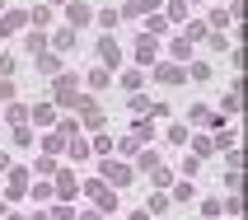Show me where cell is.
Masks as SVG:
<instances>
[{
  "label": "cell",
  "instance_id": "1",
  "mask_svg": "<svg viewBox=\"0 0 248 220\" xmlns=\"http://www.w3.org/2000/svg\"><path fill=\"white\" fill-rule=\"evenodd\" d=\"M84 192H89V202H94V211H112V206H117V188H108L103 178L84 183Z\"/></svg>",
  "mask_w": 248,
  "mask_h": 220
},
{
  "label": "cell",
  "instance_id": "2",
  "mask_svg": "<svg viewBox=\"0 0 248 220\" xmlns=\"http://www.w3.org/2000/svg\"><path fill=\"white\" fill-rule=\"evenodd\" d=\"M70 108H80V117H84V126H89V131H98V126H103V108H98L94 94H75V103H70Z\"/></svg>",
  "mask_w": 248,
  "mask_h": 220
},
{
  "label": "cell",
  "instance_id": "3",
  "mask_svg": "<svg viewBox=\"0 0 248 220\" xmlns=\"http://www.w3.org/2000/svg\"><path fill=\"white\" fill-rule=\"evenodd\" d=\"M98 178H103V183H112V188H126V183L136 178V173H131L126 164H117V159H103V164H98Z\"/></svg>",
  "mask_w": 248,
  "mask_h": 220
},
{
  "label": "cell",
  "instance_id": "4",
  "mask_svg": "<svg viewBox=\"0 0 248 220\" xmlns=\"http://www.w3.org/2000/svg\"><path fill=\"white\" fill-rule=\"evenodd\" d=\"M98 66H108V70H117L122 66V47H117V38H98Z\"/></svg>",
  "mask_w": 248,
  "mask_h": 220
},
{
  "label": "cell",
  "instance_id": "5",
  "mask_svg": "<svg viewBox=\"0 0 248 220\" xmlns=\"http://www.w3.org/2000/svg\"><path fill=\"white\" fill-rule=\"evenodd\" d=\"M84 24H94V10L84 0H66V28H84Z\"/></svg>",
  "mask_w": 248,
  "mask_h": 220
},
{
  "label": "cell",
  "instance_id": "6",
  "mask_svg": "<svg viewBox=\"0 0 248 220\" xmlns=\"http://www.w3.org/2000/svg\"><path fill=\"white\" fill-rule=\"evenodd\" d=\"M28 183H33V173H28V169H10V188H5V202H19V197L28 192Z\"/></svg>",
  "mask_w": 248,
  "mask_h": 220
},
{
  "label": "cell",
  "instance_id": "7",
  "mask_svg": "<svg viewBox=\"0 0 248 220\" xmlns=\"http://www.w3.org/2000/svg\"><path fill=\"white\" fill-rule=\"evenodd\" d=\"M52 178H56V188H52V192L61 197V202H70V197L80 192V183H75V173H70V169H56Z\"/></svg>",
  "mask_w": 248,
  "mask_h": 220
},
{
  "label": "cell",
  "instance_id": "8",
  "mask_svg": "<svg viewBox=\"0 0 248 220\" xmlns=\"http://www.w3.org/2000/svg\"><path fill=\"white\" fill-rule=\"evenodd\" d=\"M75 94H80V84L70 80V75H56V108H70Z\"/></svg>",
  "mask_w": 248,
  "mask_h": 220
},
{
  "label": "cell",
  "instance_id": "9",
  "mask_svg": "<svg viewBox=\"0 0 248 220\" xmlns=\"http://www.w3.org/2000/svg\"><path fill=\"white\" fill-rule=\"evenodd\" d=\"M155 80H159V84H183L187 70H183L178 61H164V66H155Z\"/></svg>",
  "mask_w": 248,
  "mask_h": 220
},
{
  "label": "cell",
  "instance_id": "10",
  "mask_svg": "<svg viewBox=\"0 0 248 220\" xmlns=\"http://www.w3.org/2000/svg\"><path fill=\"white\" fill-rule=\"evenodd\" d=\"M24 24H28V14H24V10H5V14H0V38H10V33H19Z\"/></svg>",
  "mask_w": 248,
  "mask_h": 220
},
{
  "label": "cell",
  "instance_id": "11",
  "mask_svg": "<svg viewBox=\"0 0 248 220\" xmlns=\"http://www.w3.org/2000/svg\"><path fill=\"white\" fill-rule=\"evenodd\" d=\"M28 117L38 126H56V103H38V108H28Z\"/></svg>",
  "mask_w": 248,
  "mask_h": 220
},
{
  "label": "cell",
  "instance_id": "12",
  "mask_svg": "<svg viewBox=\"0 0 248 220\" xmlns=\"http://www.w3.org/2000/svg\"><path fill=\"white\" fill-rule=\"evenodd\" d=\"M155 52H159V42L140 33V42H136V61H140V66H150V61H155Z\"/></svg>",
  "mask_w": 248,
  "mask_h": 220
},
{
  "label": "cell",
  "instance_id": "13",
  "mask_svg": "<svg viewBox=\"0 0 248 220\" xmlns=\"http://www.w3.org/2000/svg\"><path fill=\"white\" fill-rule=\"evenodd\" d=\"M47 47H52L47 33H28V38H24V52H28V56H47Z\"/></svg>",
  "mask_w": 248,
  "mask_h": 220
},
{
  "label": "cell",
  "instance_id": "14",
  "mask_svg": "<svg viewBox=\"0 0 248 220\" xmlns=\"http://www.w3.org/2000/svg\"><path fill=\"white\" fill-rule=\"evenodd\" d=\"M84 84H89V89H108V84H112V70H108V66H94Z\"/></svg>",
  "mask_w": 248,
  "mask_h": 220
},
{
  "label": "cell",
  "instance_id": "15",
  "mask_svg": "<svg viewBox=\"0 0 248 220\" xmlns=\"http://www.w3.org/2000/svg\"><path fill=\"white\" fill-rule=\"evenodd\" d=\"M66 155H70V159H89L94 150H89V141H84V136H70L66 141Z\"/></svg>",
  "mask_w": 248,
  "mask_h": 220
},
{
  "label": "cell",
  "instance_id": "16",
  "mask_svg": "<svg viewBox=\"0 0 248 220\" xmlns=\"http://www.w3.org/2000/svg\"><path fill=\"white\" fill-rule=\"evenodd\" d=\"M187 117H192L197 126H220L216 117H211V108H206V103H192V108H187Z\"/></svg>",
  "mask_w": 248,
  "mask_h": 220
},
{
  "label": "cell",
  "instance_id": "17",
  "mask_svg": "<svg viewBox=\"0 0 248 220\" xmlns=\"http://www.w3.org/2000/svg\"><path fill=\"white\" fill-rule=\"evenodd\" d=\"M140 80H145L140 70H122V75H117V84H122L126 94H140Z\"/></svg>",
  "mask_w": 248,
  "mask_h": 220
},
{
  "label": "cell",
  "instance_id": "18",
  "mask_svg": "<svg viewBox=\"0 0 248 220\" xmlns=\"http://www.w3.org/2000/svg\"><path fill=\"white\" fill-rule=\"evenodd\" d=\"M0 117H5L10 126H24V122H28V108H24V103H10V108L0 112Z\"/></svg>",
  "mask_w": 248,
  "mask_h": 220
},
{
  "label": "cell",
  "instance_id": "19",
  "mask_svg": "<svg viewBox=\"0 0 248 220\" xmlns=\"http://www.w3.org/2000/svg\"><path fill=\"white\" fill-rule=\"evenodd\" d=\"M56 47V52H70V47H75V28H61V33H56V38H47Z\"/></svg>",
  "mask_w": 248,
  "mask_h": 220
},
{
  "label": "cell",
  "instance_id": "20",
  "mask_svg": "<svg viewBox=\"0 0 248 220\" xmlns=\"http://www.w3.org/2000/svg\"><path fill=\"white\" fill-rule=\"evenodd\" d=\"M38 70L47 80H56V75H61V56H38Z\"/></svg>",
  "mask_w": 248,
  "mask_h": 220
},
{
  "label": "cell",
  "instance_id": "21",
  "mask_svg": "<svg viewBox=\"0 0 248 220\" xmlns=\"http://www.w3.org/2000/svg\"><path fill=\"white\" fill-rule=\"evenodd\" d=\"M47 19H52V10H47V5H33V10H28V24L38 28V33L47 28Z\"/></svg>",
  "mask_w": 248,
  "mask_h": 220
},
{
  "label": "cell",
  "instance_id": "22",
  "mask_svg": "<svg viewBox=\"0 0 248 220\" xmlns=\"http://www.w3.org/2000/svg\"><path fill=\"white\" fill-rule=\"evenodd\" d=\"M206 155H216L211 136H192V159H206Z\"/></svg>",
  "mask_w": 248,
  "mask_h": 220
},
{
  "label": "cell",
  "instance_id": "23",
  "mask_svg": "<svg viewBox=\"0 0 248 220\" xmlns=\"http://www.w3.org/2000/svg\"><path fill=\"white\" fill-rule=\"evenodd\" d=\"M197 197V188H192V178H183L178 188H173V197H169V202H192Z\"/></svg>",
  "mask_w": 248,
  "mask_h": 220
},
{
  "label": "cell",
  "instance_id": "24",
  "mask_svg": "<svg viewBox=\"0 0 248 220\" xmlns=\"http://www.w3.org/2000/svg\"><path fill=\"white\" fill-rule=\"evenodd\" d=\"M24 197H33V202H52L56 192H52V183H38V188H28Z\"/></svg>",
  "mask_w": 248,
  "mask_h": 220
},
{
  "label": "cell",
  "instance_id": "25",
  "mask_svg": "<svg viewBox=\"0 0 248 220\" xmlns=\"http://www.w3.org/2000/svg\"><path fill=\"white\" fill-rule=\"evenodd\" d=\"M187 56H192V42H187V38H173V61H178V66H183Z\"/></svg>",
  "mask_w": 248,
  "mask_h": 220
},
{
  "label": "cell",
  "instance_id": "26",
  "mask_svg": "<svg viewBox=\"0 0 248 220\" xmlns=\"http://www.w3.org/2000/svg\"><path fill=\"white\" fill-rule=\"evenodd\" d=\"M112 155H140V141H136V136H122V141H117V150H112Z\"/></svg>",
  "mask_w": 248,
  "mask_h": 220
},
{
  "label": "cell",
  "instance_id": "27",
  "mask_svg": "<svg viewBox=\"0 0 248 220\" xmlns=\"http://www.w3.org/2000/svg\"><path fill=\"white\" fill-rule=\"evenodd\" d=\"M187 80H197V84H202V80H211V66H206V61H197V66H187Z\"/></svg>",
  "mask_w": 248,
  "mask_h": 220
},
{
  "label": "cell",
  "instance_id": "28",
  "mask_svg": "<svg viewBox=\"0 0 248 220\" xmlns=\"http://www.w3.org/2000/svg\"><path fill=\"white\" fill-rule=\"evenodd\" d=\"M126 108H131V112H150V98H145V94H126Z\"/></svg>",
  "mask_w": 248,
  "mask_h": 220
},
{
  "label": "cell",
  "instance_id": "29",
  "mask_svg": "<svg viewBox=\"0 0 248 220\" xmlns=\"http://www.w3.org/2000/svg\"><path fill=\"white\" fill-rule=\"evenodd\" d=\"M164 28H169V19H159V14H155L150 24H145V38H159V33H164Z\"/></svg>",
  "mask_w": 248,
  "mask_h": 220
},
{
  "label": "cell",
  "instance_id": "30",
  "mask_svg": "<svg viewBox=\"0 0 248 220\" xmlns=\"http://www.w3.org/2000/svg\"><path fill=\"white\" fill-rule=\"evenodd\" d=\"M42 145H47V155H56V150H66V136H61V131H52V136L42 141Z\"/></svg>",
  "mask_w": 248,
  "mask_h": 220
},
{
  "label": "cell",
  "instance_id": "31",
  "mask_svg": "<svg viewBox=\"0 0 248 220\" xmlns=\"http://www.w3.org/2000/svg\"><path fill=\"white\" fill-rule=\"evenodd\" d=\"M202 211H206L211 220H220V216H225V211H220V197H206V202H202Z\"/></svg>",
  "mask_w": 248,
  "mask_h": 220
},
{
  "label": "cell",
  "instance_id": "32",
  "mask_svg": "<svg viewBox=\"0 0 248 220\" xmlns=\"http://www.w3.org/2000/svg\"><path fill=\"white\" fill-rule=\"evenodd\" d=\"M136 164H140V169H159V155H155V150H140Z\"/></svg>",
  "mask_w": 248,
  "mask_h": 220
},
{
  "label": "cell",
  "instance_id": "33",
  "mask_svg": "<svg viewBox=\"0 0 248 220\" xmlns=\"http://www.w3.org/2000/svg\"><path fill=\"white\" fill-rule=\"evenodd\" d=\"M131 136H136V141H145V136H155V117H150V122H145V117H140V122H136V131H131Z\"/></svg>",
  "mask_w": 248,
  "mask_h": 220
},
{
  "label": "cell",
  "instance_id": "34",
  "mask_svg": "<svg viewBox=\"0 0 248 220\" xmlns=\"http://www.w3.org/2000/svg\"><path fill=\"white\" fill-rule=\"evenodd\" d=\"M145 211H155V216H159V211H169V192H155V197H150V206H145Z\"/></svg>",
  "mask_w": 248,
  "mask_h": 220
},
{
  "label": "cell",
  "instance_id": "35",
  "mask_svg": "<svg viewBox=\"0 0 248 220\" xmlns=\"http://www.w3.org/2000/svg\"><path fill=\"white\" fill-rule=\"evenodd\" d=\"M169 145H187V126H169Z\"/></svg>",
  "mask_w": 248,
  "mask_h": 220
},
{
  "label": "cell",
  "instance_id": "36",
  "mask_svg": "<svg viewBox=\"0 0 248 220\" xmlns=\"http://www.w3.org/2000/svg\"><path fill=\"white\" fill-rule=\"evenodd\" d=\"M183 38H187V42H202V38H206V24H187V33H183Z\"/></svg>",
  "mask_w": 248,
  "mask_h": 220
},
{
  "label": "cell",
  "instance_id": "37",
  "mask_svg": "<svg viewBox=\"0 0 248 220\" xmlns=\"http://www.w3.org/2000/svg\"><path fill=\"white\" fill-rule=\"evenodd\" d=\"M94 19H98V24H103V28H117V10H98Z\"/></svg>",
  "mask_w": 248,
  "mask_h": 220
},
{
  "label": "cell",
  "instance_id": "38",
  "mask_svg": "<svg viewBox=\"0 0 248 220\" xmlns=\"http://www.w3.org/2000/svg\"><path fill=\"white\" fill-rule=\"evenodd\" d=\"M52 220H75V206H70V202H61V206L52 211Z\"/></svg>",
  "mask_w": 248,
  "mask_h": 220
},
{
  "label": "cell",
  "instance_id": "39",
  "mask_svg": "<svg viewBox=\"0 0 248 220\" xmlns=\"http://www.w3.org/2000/svg\"><path fill=\"white\" fill-rule=\"evenodd\" d=\"M14 145H33V131L28 126H14Z\"/></svg>",
  "mask_w": 248,
  "mask_h": 220
},
{
  "label": "cell",
  "instance_id": "40",
  "mask_svg": "<svg viewBox=\"0 0 248 220\" xmlns=\"http://www.w3.org/2000/svg\"><path fill=\"white\" fill-rule=\"evenodd\" d=\"M89 150H98V155H103V159H108V155H112V141H108V136H98L94 145H89Z\"/></svg>",
  "mask_w": 248,
  "mask_h": 220
},
{
  "label": "cell",
  "instance_id": "41",
  "mask_svg": "<svg viewBox=\"0 0 248 220\" xmlns=\"http://www.w3.org/2000/svg\"><path fill=\"white\" fill-rule=\"evenodd\" d=\"M80 220H103V211H84V216Z\"/></svg>",
  "mask_w": 248,
  "mask_h": 220
},
{
  "label": "cell",
  "instance_id": "42",
  "mask_svg": "<svg viewBox=\"0 0 248 220\" xmlns=\"http://www.w3.org/2000/svg\"><path fill=\"white\" fill-rule=\"evenodd\" d=\"M5 169H10V155H5V150H0V173H5Z\"/></svg>",
  "mask_w": 248,
  "mask_h": 220
},
{
  "label": "cell",
  "instance_id": "43",
  "mask_svg": "<svg viewBox=\"0 0 248 220\" xmlns=\"http://www.w3.org/2000/svg\"><path fill=\"white\" fill-rule=\"evenodd\" d=\"M131 220H150V211H131Z\"/></svg>",
  "mask_w": 248,
  "mask_h": 220
},
{
  "label": "cell",
  "instance_id": "44",
  "mask_svg": "<svg viewBox=\"0 0 248 220\" xmlns=\"http://www.w3.org/2000/svg\"><path fill=\"white\" fill-rule=\"evenodd\" d=\"M28 220H52V216H47V211H33V216H28Z\"/></svg>",
  "mask_w": 248,
  "mask_h": 220
},
{
  "label": "cell",
  "instance_id": "45",
  "mask_svg": "<svg viewBox=\"0 0 248 220\" xmlns=\"http://www.w3.org/2000/svg\"><path fill=\"white\" fill-rule=\"evenodd\" d=\"M0 220H24V216H14V211H5V216H0Z\"/></svg>",
  "mask_w": 248,
  "mask_h": 220
},
{
  "label": "cell",
  "instance_id": "46",
  "mask_svg": "<svg viewBox=\"0 0 248 220\" xmlns=\"http://www.w3.org/2000/svg\"><path fill=\"white\" fill-rule=\"evenodd\" d=\"M5 211H10V202H5V197H0V216H5Z\"/></svg>",
  "mask_w": 248,
  "mask_h": 220
},
{
  "label": "cell",
  "instance_id": "47",
  "mask_svg": "<svg viewBox=\"0 0 248 220\" xmlns=\"http://www.w3.org/2000/svg\"><path fill=\"white\" fill-rule=\"evenodd\" d=\"M0 14H5V0H0Z\"/></svg>",
  "mask_w": 248,
  "mask_h": 220
},
{
  "label": "cell",
  "instance_id": "48",
  "mask_svg": "<svg viewBox=\"0 0 248 220\" xmlns=\"http://www.w3.org/2000/svg\"><path fill=\"white\" fill-rule=\"evenodd\" d=\"M61 5H66V0H61Z\"/></svg>",
  "mask_w": 248,
  "mask_h": 220
}]
</instances>
